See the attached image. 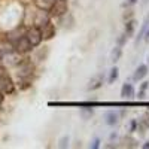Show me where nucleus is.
Instances as JSON below:
<instances>
[{
  "instance_id": "nucleus-20",
  "label": "nucleus",
  "mask_w": 149,
  "mask_h": 149,
  "mask_svg": "<svg viewBox=\"0 0 149 149\" xmlns=\"http://www.w3.org/2000/svg\"><path fill=\"white\" fill-rule=\"evenodd\" d=\"M137 127H139V121L137 119H131L130 121V133L137 131Z\"/></svg>"
},
{
  "instance_id": "nucleus-17",
  "label": "nucleus",
  "mask_w": 149,
  "mask_h": 149,
  "mask_svg": "<svg viewBox=\"0 0 149 149\" xmlns=\"http://www.w3.org/2000/svg\"><path fill=\"white\" fill-rule=\"evenodd\" d=\"M118 76H119V70H118V67H112L110 72H109L107 82H109V84H113V82L118 79Z\"/></svg>"
},
{
  "instance_id": "nucleus-7",
  "label": "nucleus",
  "mask_w": 149,
  "mask_h": 149,
  "mask_svg": "<svg viewBox=\"0 0 149 149\" xmlns=\"http://www.w3.org/2000/svg\"><path fill=\"white\" fill-rule=\"evenodd\" d=\"M3 57L6 58L8 64H10V66H19L22 63V61H21V54L17 52V51H12L9 54H5Z\"/></svg>"
},
{
  "instance_id": "nucleus-2",
  "label": "nucleus",
  "mask_w": 149,
  "mask_h": 149,
  "mask_svg": "<svg viewBox=\"0 0 149 149\" xmlns=\"http://www.w3.org/2000/svg\"><path fill=\"white\" fill-rule=\"evenodd\" d=\"M26 37L29 39V42L31 43L33 48H34V46H39V45L42 43V40H43L40 29H39V27H36V26L31 27V29H29V30L26 31Z\"/></svg>"
},
{
  "instance_id": "nucleus-23",
  "label": "nucleus",
  "mask_w": 149,
  "mask_h": 149,
  "mask_svg": "<svg viewBox=\"0 0 149 149\" xmlns=\"http://www.w3.org/2000/svg\"><path fill=\"white\" fill-rule=\"evenodd\" d=\"M90 148H91V149H97V148H100V140L95 139V140L93 142V145H90Z\"/></svg>"
},
{
  "instance_id": "nucleus-15",
  "label": "nucleus",
  "mask_w": 149,
  "mask_h": 149,
  "mask_svg": "<svg viewBox=\"0 0 149 149\" xmlns=\"http://www.w3.org/2000/svg\"><path fill=\"white\" fill-rule=\"evenodd\" d=\"M33 70V66L30 63H21L19 64V76H29Z\"/></svg>"
},
{
  "instance_id": "nucleus-14",
  "label": "nucleus",
  "mask_w": 149,
  "mask_h": 149,
  "mask_svg": "<svg viewBox=\"0 0 149 149\" xmlns=\"http://www.w3.org/2000/svg\"><path fill=\"white\" fill-rule=\"evenodd\" d=\"M12 51H15V46H14L12 42H0V52H2L3 55L9 54Z\"/></svg>"
},
{
  "instance_id": "nucleus-4",
  "label": "nucleus",
  "mask_w": 149,
  "mask_h": 149,
  "mask_svg": "<svg viewBox=\"0 0 149 149\" xmlns=\"http://www.w3.org/2000/svg\"><path fill=\"white\" fill-rule=\"evenodd\" d=\"M14 46H15V51L17 52H19V54H27V52H30L31 51V43L29 42V39L26 37V34H24L22 37H19V39L14 43Z\"/></svg>"
},
{
  "instance_id": "nucleus-28",
  "label": "nucleus",
  "mask_w": 149,
  "mask_h": 149,
  "mask_svg": "<svg viewBox=\"0 0 149 149\" xmlns=\"http://www.w3.org/2000/svg\"><path fill=\"white\" fill-rule=\"evenodd\" d=\"M148 66H149V55H148Z\"/></svg>"
},
{
  "instance_id": "nucleus-10",
  "label": "nucleus",
  "mask_w": 149,
  "mask_h": 149,
  "mask_svg": "<svg viewBox=\"0 0 149 149\" xmlns=\"http://www.w3.org/2000/svg\"><path fill=\"white\" fill-rule=\"evenodd\" d=\"M118 121H119V115L115 110H107L104 113V122L107 125H116Z\"/></svg>"
},
{
  "instance_id": "nucleus-13",
  "label": "nucleus",
  "mask_w": 149,
  "mask_h": 149,
  "mask_svg": "<svg viewBox=\"0 0 149 149\" xmlns=\"http://www.w3.org/2000/svg\"><path fill=\"white\" fill-rule=\"evenodd\" d=\"M121 55H122V46L116 45L113 49H112V52H110V61L112 63H116V61H119Z\"/></svg>"
},
{
  "instance_id": "nucleus-24",
  "label": "nucleus",
  "mask_w": 149,
  "mask_h": 149,
  "mask_svg": "<svg viewBox=\"0 0 149 149\" xmlns=\"http://www.w3.org/2000/svg\"><path fill=\"white\" fill-rule=\"evenodd\" d=\"M145 39H146V42H149V26H148V29L145 31Z\"/></svg>"
},
{
  "instance_id": "nucleus-1",
  "label": "nucleus",
  "mask_w": 149,
  "mask_h": 149,
  "mask_svg": "<svg viewBox=\"0 0 149 149\" xmlns=\"http://www.w3.org/2000/svg\"><path fill=\"white\" fill-rule=\"evenodd\" d=\"M15 91V84L12 81V78L9 76L8 70L0 66V93L3 94H12Z\"/></svg>"
},
{
  "instance_id": "nucleus-6",
  "label": "nucleus",
  "mask_w": 149,
  "mask_h": 149,
  "mask_svg": "<svg viewBox=\"0 0 149 149\" xmlns=\"http://www.w3.org/2000/svg\"><path fill=\"white\" fill-rule=\"evenodd\" d=\"M40 31H42V37L46 40V39H52V37L55 36V26L51 22V21H48L45 22L42 27H39Z\"/></svg>"
},
{
  "instance_id": "nucleus-21",
  "label": "nucleus",
  "mask_w": 149,
  "mask_h": 149,
  "mask_svg": "<svg viewBox=\"0 0 149 149\" xmlns=\"http://www.w3.org/2000/svg\"><path fill=\"white\" fill-rule=\"evenodd\" d=\"M128 39V37H127V34L125 33H122V34H119V37H118V40H116V43L119 45V46H122L124 43H125V40Z\"/></svg>"
},
{
  "instance_id": "nucleus-9",
  "label": "nucleus",
  "mask_w": 149,
  "mask_h": 149,
  "mask_svg": "<svg viewBox=\"0 0 149 149\" xmlns=\"http://www.w3.org/2000/svg\"><path fill=\"white\" fill-rule=\"evenodd\" d=\"M121 97L122 98H133L134 97V86H133V84H130V82H125L122 85V88H121Z\"/></svg>"
},
{
  "instance_id": "nucleus-12",
  "label": "nucleus",
  "mask_w": 149,
  "mask_h": 149,
  "mask_svg": "<svg viewBox=\"0 0 149 149\" xmlns=\"http://www.w3.org/2000/svg\"><path fill=\"white\" fill-rule=\"evenodd\" d=\"M136 19H127V22H125V26H124V33L127 34V37H131L133 34H134V30H136Z\"/></svg>"
},
{
  "instance_id": "nucleus-18",
  "label": "nucleus",
  "mask_w": 149,
  "mask_h": 149,
  "mask_svg": "<svg viewBox=\"0 0 149 149\" xmlns=\"http://www.w3.org/2000/svg\"><path fill=\"white\" fill-rule=\"evenodd\" d=\"M148 88H149V82H148V81L142 82V85H140V91H139V94H137V98H139V100H143V98H145V93H146Z\"/></svg>"
},
{
  "instance_id": "nucleus-25",
  "label": "nucleus",
  "mask_w": 149,
  "mask_h": 149,
  "mask_svg": "<svg viewBox=\"0 0 149 149\" xmlns=\"http://www.w3.org/2000/svg\"><path fill=\"white\" fill-rule=\"evenodd\" d=\"M143 149H149V142H145V145H143Z\"/></svg>"
},
{
  "instance_id": "nucleus-16",
  "label": "nucleus",
  "mask_w": 149,
  "mask_h": 149,
  "mask_svg": "<svg viewBox=\"0 0 149 149\" xmlns=\"http://www.w3.org/2000/svg\"><path fill=\"white\" fill-rule=\"evenodd\" d=\"M148 26H149V15L145 18V21H143V24H142V29H140V31H139V34H137V39H136V42H137V43H139V40H142V37L145 36V31H146Z\"/></svg>"
},
{
  "instance_id": "nucleus-26",
  "label": "nucleus",
  "mask_w": 149,
  "mask_h": 149,
  "mask_svg": "<svg viewBox=\"0 0 149 149\" xmlns=\"http://www.w3.org/2000/svg\"><path fill=\"white\" fill-rule=\"evenodd\" d=\"M127 2H128L130 5H134V3H137V0H127Z\"/></svg>"
},
{
  "instance_id": "nucleus-27",
  "label": "nucleus",
  "mask_w": 149,
  "mask_h": 149,
  "mask_svg": "<svg viewBox=\"0 0 149 149\" xmlns=\"http://www.w3.org/2000/svg\"><path fill=\"white\" fill-rule=\"evenodd\" d=\"M2 102H3V93H0V104H2Z\"/></svg>"
},
{
  "instance_id": "nucleus-22",
  "label": "nucleus",
  "mask_w": 149,
  "mask_h": 149,
  "mask_svg": "<svg viewBox=\"0 0 149 149\" xmlns=\"http://www.w3.org/2000/svg\"><path fill=\"white\" fill-rule=\"evenodd\" d=\"M143 125L146 127V128H149V112H146V113L143 115V118H142V121H140Z\"/></svg>"
},
{
  "instance_id": "nucleus-8",
  "label": "nucleus",
  "mask_w": 149,
  "mask_h": 149,
  "mask_svg": "<svg viewBox=\"0 0 149 149\" xmlns=\"http://www.w3.org/2000/svg\"><path fill=\"white\" fill-rule=\"evenodd\" d=\"M148 70H149V66L148 64H140L137 69L134 70V73H133V79L136 81V82H139V81H142L146 74H148Z\"/></svg>"
},
{
  "instance_id": "nucleus-11",
  "label": "nucleus",
  "mask_w": 149,
  "mask_h": 149,
  "mask_svg": "<svg viewBox=\"0 0 149 149\" xmlns=\"http://www.w3.org/2000/svg\"><path fill=\"white\" fill-rule=\"evenodd\" d=\"M54 3H55V0H34V5L37 6V9H39V10H45V12L51 10Z\"/></svg>"
},
{
  "instance_id": "nucleus-19",
  "label": "nucleus",
  "mask_w": 149,
  "mask_h": 149,
  "mask_svg": "<svg viewBox=\"0 0 149 149\" xmlns=\"http://www.w3.org/2000/svg\"><path fill=\"white\" fill-rule=\"evenodd\" d=\"M67 146H69V137H67V136H63V137L60 139V142H58V148L66 149Z\"/></svg>"
},
{
  "instance_id": "nucleus-3",
  "label": "nucleus",
  "mask_w": 149,
  "mask_h": 149,
  "mask_svg": "<svg viewBox=\"0 0 149 149\" xmlns=\"http://www.w3.org/2000/svg\"><path fill=\"white\" fill-rule=\"evenodd\" d=\"M67 2L66 0H55V3L52 5V8H51V15L52 17H63V15H66L67 14Z\"/></svg>"
},
{
  "instance_id": "nucleus-5",
  "label": "nucleus",
  "mask_w": 149,
  "mask_h": 149,
  "mask_svg": "<svg viewBox=\"0 0 149 149\" xmlns=\"http://www.w3.org/2000/svg\"><path fill=\"white\" fill-rule=\"evenodd\" d=\"M104 84V76H103V73H98L95 74V76H93L88 82V85H86V90L88 91H95L98 88H102Z\"/></svg>"
}]
</instances>
